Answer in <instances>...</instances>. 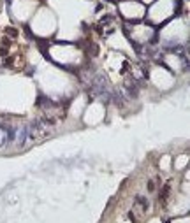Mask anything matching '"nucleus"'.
Listing matches in <instances>:
<instances>
[{"label":"nucleus","instance_id":"1","mask_svg":"<svg viewBox=\"0 0 190 223\" xmlns=\"http://www.w3.org/2000/svg\"><path fill=\"white\" fill-rule=\"evenodd\" d=\"M136 204H139L141 207H143V211H146L148 209V206H150V204H148V199H144V197H136Z\"/></svg>","mask_w":190,"mask_h":223},{"label":"nucleus","instance_id":"2","mask_svg":"<svg viewBox=\"0 0 190 223\" xmlns=\"http://www.w3.org/2000/svg\"><path fill=\"white\" fill-rule=\"evenodd\" d=\"M169 190H171V186H169V185H166V186H164V190H162V193H160V202H162V204H164L166 200H167Z\"/></svg>","mask_w":190,"mask_h":223},{"label":"nucleus","instance_id":"3","mask_svg":"<svg viewBox=\"0 0 190 223\" xmlns=\"http://www.w3.org/2000/svg\"><path fill=\"white\" fill-rule=\"evenodd\" d=\"M6 34L9 35V37H16V35H18V30H14L13 27H9V28H6Z\"/></svg>","mask_w":190,"mask_h":223},{"label":"nucleus","instance_id":"4","mask_svg":"<svg viewBox=\"0 0 190 223\" xmlns=\"http://www.w3.org/2000/svg\"><path fill=\"white\" fill-rule=\"evenodd\" d=\"M148 192H155V181L148 183Z\"/></svg>","mask_w":190,"mask_h":223}]
</instances>
